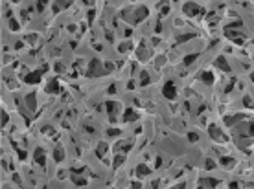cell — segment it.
Segmentation results:
<instances>
[{
	"label": "cell",
	"instance_id": "1",
	"mask_svg": "<svg viewBox=\"0 0 254 189\" xmlns=\"http://www.w3.org/2000/svg\"><path fill=\"white\" fill-rule=\"evenodd\" d=\"M103 74H107V70H105V66L101 68V62L98 61V59H92L90 61V64H88V74L87 75H94V77H100V75H103Z\"/></svg>",
	"mask_w": 254,
	"mask_h": 189
},
{
	"label": "cell",
	"instance_id": "2",
	"mask_svg": "<svg viewBox=\"0 0 254 189\" xmlns=\"http://www.w3.org/2000/svg\"><path fill=\"white\" fill-rule=\"evenodd\" d=\"M182 11H184V15H188V17H195V15H203L204 13L203 8H199L195 2H186L184 8H182Z\"/></svg>",
	"mask_w": 254,
	"mask_h": 189
},
{
	"label": "cell",
	"instance_id": "3",
	"mask_svg": "<svg viewBox=\"0 0 254 189\" xmlns=\"http://www.w3.org/2000/svg\"><path fill=\"white\" fill-rule=\"evenodd\" d=\"M208 134H210L212 139L219 141V143H225V141H228V138H226L225 134H221V130H219L216 125H210V127H208Z\"/></svg>",
	"mask_w": 254,
	"mask_h": 189
},
{
	"label": "cell",
	"instance_id": "4",
	"mask_svg": "<svg viewBox=\"0 0 254 189\" xmlns=\"http://www.w3.org/2000/svg\"><path fill=\"white\" fill-rule=\"evenodd\" d=\"M42 74H44V72L39 68V70H35V72L24 75V83H28V85H37V83L41 81V75H42Z\"/></svg>",
	"mask_w": 254,
	"mask_h": 189
},
{
	"label": "cell",
	"instance_id": "5",
	"mask_svg": "<svg viewBox=\"0 0 254 189\" xmlns=\"http://www.w3.org/2000/svg\"><path fill=\"white\" fill-rule=\"evenodd\" d=\"M162 94H164V98H168V99H175L177 92H175V85H173V81H168V83L164 85Z\"/></svg>",
	"mask_w": 254,
	"mask_h": 189
},
{
	"label": "cell",
	"instance_id": "6",
	"mask_svg": "<svg viewBox=\"0 0 254 189\" xmlns=\"http://www.w3.org/2000/svg\"><path fill=\"white\" fill-rule=\"evenodd\" d=\"M147 8L146 6H140V8H138L136 11H134V17H133V22H136V24H138V22H142L146 17H147Z\"/></svg>",
	"mask_w": 254,
	"mask_h": 189
},
{
	"label": "cell",
	"instance_id": "7",
	"mask_svg": "<svg viewBox=\"0 0 254 189\" xmlns=\"http://www.w3.org/2000/svg\"><path fill=\"white\" fill-rule=\"evenodd\" d=\"M46 94H59V81L57 79H52L48 85H46Z\"/></svg>",
	"mask_w": 254,
	"mask_h": 189
},
{
	"label": "cell",
	"instance_id": "8",
	"mask_svg": "<svg viewBox=\"0 0 254 189\" xmlns=\"http://www.w3.org/2000/svg\"><path fill=\"white\" fill-rule=\"evenodd\" d=\"M33 156H35V162L41 165V167H44V165H46V158H44V151H42L41 147L35 149V154H33Z\"/></svg>",
	"mask_w": 254,
	"mask_h": 189
},
{
	"label": "cell",
	"instance_id": "9",
	"mask_svg": "<svg viewBox=\"0 0 254 189\" xmlns=\"http://www.w3.org/2000/svg\"><path fill=\"white\" fill-rule=\"evenodd\" d=\"M219 185V180H214V178H201L199 180V187H216Z\"/></svg>",
	"mask_w": 254,
	"mask_h": 189
},
{
	"label": "cell",
	"instance_id": "10",
	"mask_svg": "<svg viewBox=\"0 0 254 189\" xmlns=\"http://www.w3.org/2000/svg\"><path fill=\"white\" fill-rule=\"evenodd\" d=\"M216 66H217V68H221L223 72L230 74V66H228V62H226V59H225V57H217V59H216Z\"/></svg>",
	"mask_w": 254,
	"mask_h": 189
},
{
	"label": "cell",
	"instance_id": "11",
	"mask_svg": "<svg viewBox=\"0 0 254 189\" xmlns=\"http://www.w3.org/2000/svg\"><path fill=\"white\" fill-rule=\"evenodd\" d=\"M203 83H206V85H212L214 83V75L210 74V72H199V75H197Z\"/></svg>",
	"mask_w": 254,
	"mask_h": 189
},
{
	"label": "cell",
	"instance_id": "12",
	"mask_svg": "<svg viewBox=\"0 0 254 189\" xmlns=\"http://www.w3.org/2000/svg\"><path fill=\"white\" fill-rule=\"evenodd\" d=\"M107 110H109V120L111 121H116V116H114V112H116V103L114 101H107Z\"/></svg>",
	"mask_w": 254,
	"mask_h": 189
},
{
	"label": "cell",
	"instance_id": "13",
	"mask_svg": "<svg viewBox=\"0 0 254 189\" xmlns=\"http://www.w3.org/2000/svg\"><path fill=\"white\" fill-rule=\"evenodd\" d=\"M142 175H151V169L147 167L146 163H140V165H136V176H142Z\"/></svg>",
	"mask_w": 254,
	"mask_h": 189
},
{
	"label": "cell",
	"instance_id": "14",
	"mask_svg": "<svg viewBox=\"0 0 254 189\" xmlns=\"http://www.w3.org/2000/svg\"><path fill=\"white\" fill-rule=\"evenodd\" d=\"M136 117H138V114H134V112H133V108H127L122 120H124V121H134Z\"/></svg>",
	"mask_w": 254,
	"mask_h": 189
},
{
	"label": "cell",
	"instance_id": "15",
	"mask_svg": "<svg viewBox=\"0 0 254 189\" xmlns=\"http://www.w3.org/2000/svg\"><path fill=\"white\" fill-rule=\"evenodd\" d=\"M245 117H247L245 114H236V116H232V117H228V120H226V125H234L238 121H243Z\"/></svg>",
	"mask_w": 254,
	"mask_h": 189
},
{
	"label": "cell",
	"instance_id": "16",
	"mask_svg": "<svg viewBox=\"0 0 254 189\" xmlns=\"http://www.w3.org/2000/svg\"><path fill=\"white\" fill-rule=\"evenodd\" d=\"M35 103H37L35 94H28V96H26V105H28V108H30V110H33V108H35Z\"/></svg>",
	"mask_w": 254,
	"mask_h": 189
},
{
	"label": "cell",
	"instance_id": "17",
	"mask_svg": "<svg viewBox=\"0 0 254 189\" xmlns=\"http://www.w3.org/2000/svg\"><path fill=\"white\" fill-rule=\"evenodd\" d=\"M63 158H64L63 147H55V151H54V160H55V162H63Z\"/></svg>",
	"mask_w": 254,
	"mask_h": 189
},
{
	"label": "cell",
	"instance_id": "18",
	"mask_svg": "<svg viewBox=\"0 0 254 189\" xmlns=\"http://www.w3.org/2000/svg\"><path fill=\"white\" fill-rule=\"evenodd\" d=\"M221 165H223V167H234V158H230V156H223L221 158Z\"/></svg>",
	"mask_w": 254,
	"mask_h": 189
},
{
	"label": "cell",
	"instance_id": "19",
	"mask_svg": "<svg viewBox=\"0 0 254 189\" xmlns=\"http://www.w3.org/2000/svg\"><path fill=\"white\" fill-rule=\"evenodd\" d=\"M96 154H98L100 158H103V156L107 154V143H100L98 149H96Z\"/></svg>",
	"mask_w": 254,
	"mask_h": 189
},
{
	"label": "cell",
	"instance_id": "20",
	"mask_svg": "<svg viewBox=\"0 0 254 189\" xmlns=\"http://www.w3.org/2000/svg\"><path fill=\"white\" fill-rule=\"evenodd\" d=\"M124 162H125V156H124V154H118L116 158H114V163H112V167H114V169H118V167H120V165H122Z\"/></svg>",
	"mask_w": 254,
	"mask_h": 189
},
{
	"label": "cell",
	"instance_id": "21",
	"mask_svg": "<svg viewBox=\"0 0 254 189\" xmlns=\"http://www.w3.org/2000/svg\"><path fill=\"white\" fill-rule=\"evenodd\" d=\"M116 149H118V151H129V149H131V143H129V141H118V143H116Z\"/></svg>",
	"mask_w": 254,
	"mask_h": 189
},
{
	"label": "cell",
	"instance_id": "22",
	"mask_svg": "<svg viewBox=\"0 0 254 189\" xmlns=\"http://www.w3.org/2000/svg\"><path fill=\"white\" fill-rule=\"evenodd\" d=\"M195 37V33H186V35H180L179 39H177V42L179 44H182V42H186V40H190V39H193Z\"/></svg>",
	"mask_w": 254,
	"mask_h": 189
},
{
	"label": "cell",
	"instance_id": "23",
	"mask_svg": "<svg viewBox=\"0 0 254 189\" xmlns=\"http://www.w3.org/2000/svg\"><path fill=\"white\" fill-rule=\"evenodd\" d=\"M197 57H199L197 53H190V55H186V57H184V64H186V66H188V64H192Z\"/></svg>",
	"mask_w": 254,
	"mask_h": 189
},
{
	"label": "cell",
	"instance_id": "24",
	"mask_svg": "<svg viewBox=\"0 0 254 189\" xmlns=\"http://www.w3.org/2000/svg\"><path fill=\"white\" fill-rule=\"evenodd\" d=\"M48 2H50V0H37V11H39V13H42Z\"/></svg>",
	"mask_w": 254,
	"mask_h": 189
},
{
	"label": "cell",
	"instance_id": "25",
	"mask_svg": "<svg viewBox=\"0 0 254 189\" xmlns=\"http://www.w3.org/2000/svg\"><path fill=\"white\" fill-rule=\"evenodd\" d=\"M9 28H11V31H18L20 30V24H18L15 18H9Z\"/></svg>",
	"mask_w": 254,
	"mask_h": 189
},
{
	"label": "cell",
	"instance_id": "26",
	"mask_svg": "<svg viewBox=\"0 0 254 189\" xmlns=\"http://www.w3.org/2000/svg\"><path fill=\"white\" fill-rule=\"evenodd\" d=\"M140 85H142V86H147V85H149V74H147V72H142V79H140Z\"/></svg>",
	"mask_w": 254,
	"mask_h": 189
},
{
	"label": "cell",
	"instance_id": "27",
	"mask_svg": "<svg viewBox=\"0 0 254 189\" xmlns=\"http://www.w3.org/2000/svg\"><path fill=\"white\" fill-rule=\"evenodd\" d=\"M243 105H245L247 108H254V101H252L249 96H245V98H243Z\"/></svg>",
	"mask_w": 254,
	"mask_h": 189
},
{
	"label": "cell",
	"instance_id": "28",
	"mask_svg": "<svg viewBox=\"0 0 254 189\" xmlns=\"http://www.w3.org/2000/svg\"><path fill=\"white\" fill-rule=\"evenodd\" d=\"M72 182H74L76 185H87V180H83V178H78V176H72Z\"/></svg>",
	"mask_w": 254,
	"mask_h": 189
},
{
	"label": "cell",
	"instance_id": "29",
	"mask_svg": "<svg viewBox=\"0 0 254 189\" xmlns=\"http://www.w3.org/2000/svg\"><path fill=\"white\" fill-rule=\"evenodd\" d=\"M241 26H243V22L241 20H236V22H232V24H228L226 30H230V28H241Z\"/></svg>",
	"mask_w": 254,
	"mask_h": 189
},
{
	"label": "cell",
	"instance_id": "30",
	"mask_svg": "<svg viewBox=\"0 0 254 189\" xmlns=\"http://www.w3.org/2000/svg\"><path fill=\"white\" fill-rule=\"evenodd\" d=\"M129 48H131V42H124V44L118 46V50H120V52H127Z\"/></svg>",
	"mask_w": 254,
	"mask_h": 189
},
{
	"label": "cell",
	"instance_id": "31",
	"mask_svg": "<svg viewBox=\"0 0 254 189\" xmlns=\"http://www.w3.org/2000/svg\"><path fill=\"white\" fill-rule=\"evenodd\" d=\"M8 121H9V116H8V112H4V110H2V127H4V125H8Z\"/></svg>",
	"mask_w": 254,
	"mask_h": 189
},
{
	"label": "cell",
	"instance_id": "32",
	"mask_svg": "<svg viewBox=\"0 0 254 189\" xmlns=\"http://www.w3.org/2000/svg\"><path fill=\"white\" fill-rule=\"evenodd\" d=\"M42 132L48 136H54V127H42Z\"/></svg>",
	"mask_w": 254,
	"mask_h": 189
},
{
	"label": "cell",
	"instance_id": "33",
	"mask_svg": "<svg viewBox=\"0 0 254 189\" xmlns=\"http://www.w3.org/2000/svg\"><path fill=\"white\" fill-rule=\"evenodd\" d=\"M204 167H206V169H214V167H216V163H214L212 160H206V163H204Z\"/></svg>",
	"mask_w": 254,
	"mask_h": 189
},
{
	"label": "cell",
	"instance_id": "34",
	"mask_svg": "<svg viewBox=\"0 0 254 189\" xmlns=\"http://www.w3.org/2000/svg\"><path fill=\"white\" fill-rule=\"evenodd\" d=\"M107 134H109V136H118V134H120V130H118V129H109V130H107Z\"/></svg>",
	"mask_w": 254,
	"mask_h": 189
},
{
	"label": "cell",
	"instance_id": "35",
	"mask_svg": "<svg viewBox=\"0 0 254 189\" xmlns=\"http://www.w3.org/2000/svg\"><path fill=\"white\" fill-rule=\"evenodd\" d=\"M138 55H140V61H146V55H147V53H146L144 48H140V50H138Z\"/></svg>",
	"mask_w": 254,
	"mask_h": 189
},
{
	"label": "cell",
	"instance_id": "36",
	"mask_svg": "<svg viewBox=\"0 0 254 189\" xmlns=\"http://www.w3.org/2000/svg\"><path fill=\"white\" fill-rule=\"evenodd\" d=\"M168 13H170V8H168V6H164L162 9H160V17H166Z\"/></svg>",
	"mask_w": 254,
	"mask_h": 189
},
{
	"label": "cell",
	"instance_id": "37",
	"mask_svg": "<svg viewBox=\"0 0 254 189\" xmlns=\"http://www.w3.org/2000/svg\"><path fill=\"white\" fill-rule=\"evenodd\" d=\"M26 40L33 44V42H37V35H28V37H26Z\"/></svg>",
	"mask_w": 254,
	"mask_h": 189
},
{
	"label": "cell",
	"instance_id": "38",
	"mask_svg": "<svg viewBox=\"0 0 254 189\" xmlns=\"http://www.w3.org/2000/svg\"><path fill=\"white\" fill-rule=\"evenodd\" d=\"M188 138H190V141H197V139H199V136H197L195 132H190V134H188Z\"/></svg>",
	"mask_w": 254,
	"mask_h": 189
},
{
	"label": "cell",
	"instance_id": "39",
	"mask_svg": "<svg viewBox=\"0 0 254 189\" xmlns=\"http://www.w3.org/2000/svg\"><path fill=\"white\" fill-rule=\"evenodd\" d=\"M105 70H107V72H112V70H114V64H112V62H105Z\"/></svg>",
	"mask_w": 254,
	"mask_h": 189
},
{
	"label": "cell",
	"instance_id": "40",
	"mask_svg": "<svg viewBox=\"0 0 254 189\" xmlns=\"http://www.w3.org/2000/svg\"><path fill=\"white\" fill-rule=\"evenodd\" d=\"M17 154H18L20 160H24V158H26V152H24V151H18V147H17Z\"/></svg>",
	"mask_w": 254,
	"mask_h": 189
},
{
	"label": "cell",
	"instance_id": "41",
	"mask_svg": "<svg viewBox=\"0 0 254 189\" xmlns=\"http://www.w3.org/2000/svg\"><path fill=\"white\" fill-rule=\"evenodd\" d=\"M94 15H96V13H94V9H90V11H88V22L94 20Z\"/></svg>",
	"mask_w": 254,
	"mask_h": 189
},
{
	"label": "cell",
	"instance_id": "42",
	"mask_svg": "<svg viewBox=\"0 0 254 189\" xmlns=\"http://www.w3.org/2000/svg\"><path fill=\"white\" fill-rule=\"evenodd\" d=\"M157 33H160V31H162V24H160V22H158V24H157V30H155Z\"/></svg>",
	"mask_w": 254,
	"mask_h": 189
},
{
	"label": "cell",
	"instance_id": "43",
	"mask_svg": "<svg viewBox=\"0 0 254 189\" xmlns=\"http://www.w3.org/2000/svg\"><path fill=\"white\" fill-rule=\"evenodd\" d=\"M162 62H164V57H158V61H157V66H162Z\"/></svg>",
	"mask_w": 254,
	"mask_h": 189
},
{
	"label": "cell",
	"instance_id": "44",
	"mask_svg": "<svg viewBox=\"0 0 254 189\" xmlns=\"http://www.w3.org/2000/svg\"><path fill=\"white\" fill-rule=\"evenodd\" d=\"M109 92H111V94H114V92H116V86L111 85V86H109Z\"/></svg>",
	"mask_w": 254,
	"mask_h": 189
},
{
	"label": "cell",
	"instance_id": "45",
	"mask_svg": "<svg viewBox=\"0 0 254 189\" xmlns=\"http://www.w3.org/2000/svg\"><path fill=\"white\" fill-rule=\"evenodd\" d=\"M127 88H129V90H133V88H134V83H133V81H129V83H127Z\"/></svg>",
	"mask_w": 254,
	"mask_h": 189
},
{
	"label": "cell",
	"instance_id": "46",
	"mask_svg": "<svg viewBox=\"0 0 254 189\" xmlns=\"http://www.w3.org/2000/svg\"><path fill=\"white\" fill-rule=\"evenodd\" d=\"M230 187H232V189H236V187H239V184H238V182H232V184H230Z\"/></svg>",
	"mask_w": 254,
	"mask_h": 189
},
{
	"label": "cell",
	"instance_id": "47",
	"mask_svg": "<svg viewBox=\"0 0 254 189\" xmlns=\"http://www.w3.org/2000/svg\"><path fill=\"white\" fill-rule=\"evenodd\" d=\"M250 79H252V83H254V72H252V74H250Z\"/></svg>",
	"mask_w": 254,
	"mask_h": 189
},
{
	"label": "cell",
	"instance_id": "48",
	"mask_svg": "<svg viewBox=\"0 0 254 189\" xmlns=\"http://www.w3.org/2000/svg\"><path fill=\"white\" fill-rule=\"evenodd\" d=\"M173 2H179V0H173Z\"/></svg>",
	"mask_w": 254,
	"mask_h": 189
}]
</instances>
